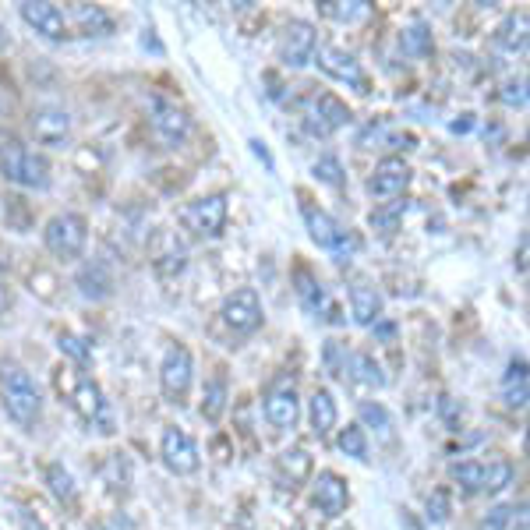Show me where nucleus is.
<instances>
[{
	"label": "nucleus",
	"mask_w": 530,
	"mask_h": 530,
	"mask_svg": "<svg viewBox=\"0 0 530 530\" xmlns=\"http://www.w3.org/2000/svg\"><path fill=\"white\" fill-rule=\"evenodd\" d=\"M513 506H495L488 509L485 516H481V523H477V530H509V523H513Z\"/></svg>",
	"instance_id": "58836bf2"
},
{
	"label": "nucleus",
	"mask_w": 530,
	"mask_h": 530,
	"mask_svg": "<svg viewBox=\"0 0 530 530\" xmlns=\"http://www.w3.org/2000/svg\"><path fill=\"white\" fill-rule=\"evenodd\" d=\"M318 50V29L304 18H290L280 36V64L290 71H301L315 61Z\"/></svg>",
	"instance_id": "9b49d317"
},
{
	"label": "nucleus",
	"mask_w": 530,
	"mask_h": 530,
	"mask_svg": "<svg viewBox=\"0 0 530 530\" xmlns=\"http://www.w3.org/2000/svg\"><path fill=\"white\" fill-rule=\"evenodd\" d=\"M449 516V502H446V495L442 492H435L432 499H428V520H435V523H442Z\"/></svg>",
	"instance_id": "a19ab883"
},
{
	"label": "nucleus",
	"mask_w": 530,
	"mask_h": 530,
	"mask_svg": "<svg viewBox=\"0 0 530 530\" xmlns=\"http://www.w3.org/2000/svg\"><path fill=\"white\" fill-rule=\"evenodd\" d=\"M400 46H403V53H410V57H428V53L435 50V39L424 22H410L400 36Z\"/></svg>",
	"instance_id": "7c9ffc66"
},
{
	"label": "nucleus",
	"mask_w": 530,
	"mask_h": 530,
	"mask_svg": "<svg viewBox=\"0 0 530 530\" xmlns=\"http://www.w3.org/2000/svg\"><path fill=\"white\" fill-rule=\"evenodd\" d=\"M308 421H311V432L318 439H326L333 432L336 424H340V407H336V396L329 389H315L308 396Z\"/></svg>",
	"instance_id": "4be33fe9"
},
{
	"label": "nucleus",
	"mask_w": 530,
	"mask_h": 530,
	"mask_svg": "<svg viewBox=\"0 0 530 530\" xmlns=\"http://www.w3.org/2000/svg\"><path fill=\"white\" fill-rule=\"evenodd\" d=\"M18 15H22V22L29 25L32 32H39V36L50 39V43L68 39V15H64L57 4H50V0H25L22 8H18Z\"/></svg>",
	"instance_id": "f3484780"
},
{
	"label": "nucleus",
	"mask_w": 530,
	"mask_h": 530,
	"mask_svg": "<svg viewBox=\"0 0 530 530\" xmlns=\"http://www.w3.org/2000/svg\"><path fill=\"white\" fill-rule=\"evenodd\" d=\"M0 407L25 432H32L43 417V393L18 361H0Z\"/></svg>",
	"instance_id": "f03ea898"
},
{
	"label": "nucleus",
	"mask_w": 530,
	"mask_h": 530,
	"mask_svg": "<svg viewBox=\"0 0 530 530\" xmlns=\"http://www.w3.org/2000/svg\"><path fill=\"white\" fill-rule=\"evenodd\" d=\"M318 15L329 18V22H357V18L368 15V4L364 0H329V4H318Z\"/></svg>",
	"instance_id": "2f4dec72"
},
{
	"label": "nucleus",
	"mask_w": 530,
	"mask_h": 530,
	"mask_svg": "<svg viewBox=\"0 0 530 530\" xmlns=\"http://www.w3.org/2000/svg\"><path fill=\"white\" fill-rule=\"evenodd\" d=\"M495 43L502 46L506 53H520L523 46H527V15H509L506 22L499 25V32H495Z\"/></svg>",
	"instance_id": "bb28decb"
},
{
	"label": "nucleus",
	"mask_w": 530,
	"mask_h": 530,
	"mask_svg": "<svg viewBox=\"0 0 530 530\" xmlns=\"http://www.w3.org/2000/svg\"><path fill=\"white\" fill-rule=\"evenodd\" d=\"M53 382H57V389L68 396L71 410H75L89 428H96V432H103V435L114 432V410H110V400H106L103 386H99L92 375H85V368L64 364V368H57Z\"/></svg>",
	"instance_id": "f257e3e1"
},
{
	"label": "nucleus",
	"mask_w": 530,
	"mask_h": 530,
	"mask_svg": "<svg viewBox=\"0 0 530 530\" xmlns=\"http://www.w3.org/2000/svg\"><path fill=\"white\" fill-rule=\"evenodd\" d=\"M311 506L326 516V520L343 516V513H347V506H350L347 481H343L336 470H318V474L311 477Z\"/></svg>",
	"instance_id": "2eb2a0df"
},
{
	"label": "nucleus",
	"mask_w": 530,
	"mask_h": 530,
	"mask_svg": "<svg viewBox=\"0 0 530 530\" xmlns=\"http://www.w3.org/2000/svg\"><path fill=\"white\" fill-rule=\"evenodd\" d=\"M502 400L506 407L523 410L527 407V357H513L502 375Z\"/></svg>",
	"instance_id": "5701e85b"
},
{
	"label": "nucleus",
	"mask_w": 530,
	"mask_h": 530,
	"mask_svg": "<svg viewBox=\"0 0 530 530\" xmlns=\"http://www.w3.org/2000/svg\"><path fill=\"white\" fill-rule=\"evenodd\" d=\"M301 212H304V227H308V237L318 244V248L333 251L336 258H343V255H350V251H357V244H361V241H357V237L350 234V230L343 227L340 220H333L326 209H318V205L304 202Z\"/></svg>",
	"instance_id": "0eeeda50"
},
{
	"label": "nucleus",
	"mask_w": 530,
	"mask_h": 530,
	"mask_svg": "<svg viewBox=\"0 0 530 530\" xmlns=\"http://www.w3.org/2000/svg\"><path fill=\"white\" fill-rule=\"evenodd\" d=\"M159 460H163V467L177 477H191V474H198V467H202L198 442L191 439L184 428H177V424H167V428H163V439H159Z\"/></svg>",
	"instance_id": "9d476101"
},
{
	"label": "nucleus",
	"mask_w": 530,
	"mask_h": 530,
	"mask_svg": "<svg viewBox=\"0 0 530 530\" xmlns=\"http://www.w3.org/2000/svg\"><path fill=\"white\" fill-rule=\"evenodd\" d=\"M382 308H386V301H382V294L371 283H364V280H357V283H350V315H354V322L357 326H375L382 318Z\"/></svg>",
	"instance_id": "aec40b11"
},
{
	"label": "nucleus",
	"mask_w": 530,
	"mask_h": 530,
	"mask_svg": "<svg viewBox=\"0 0 530 530\" xmlns=\"http://www.w3.org/2000/svg\"><path fill=\"white\" fill-rule=\"evenodd\" d=\"M315 64H318V71L329 75L333 82H343L347 89H357V92H371L368 75H364L361 61H357L354 53L340 50V46H318Z\"/></svg>",
	"instance_id": "ddd939ff"
},
{
	"label": "nucleus",
	"mask_w": 530,
	"mask_h": 530,
	"mask_svg": "<svg viewBox=\"0 0 530 530\" xmlns=\"http://www.w3.org/2000/svg\"><path fill=\"white\" fill-rule=\"evenodd\" d=\"M75 287H78V294L89 297V301H106V297L114 294V276H110V269H106L99 258H89V262L78 269Z\"/></svg>",
	"instance_id": "412c9836"
},
{
	"label": "nucleus",
	"mask_w": 530,
	"mask_h": 530,
	"mask_svg": "<svg viewBox=\"0 0 530 530\" xmlns=\"http://www.w3.org/2000/svg\"><path fill=\"white\" fill-rule=\"evenodd\" d=\"M251 152H255V156L258 159H262V163H265V170H269V174H273V170H276V163H273V152H269V149H265V142H258V138H251Z\"/></svg>",
	"instance_id": "79ce46f5"
},
{
	"label": "nucleus",
	"mask_w": 530,
	"mask_h": 530,
	"mask_svg": "<svg viewBox=\"0 0 530 530\" xmlns=\"http://www.w3.org/2000/svg\"><path fill=\"white\" fill-rule=\"evenodd\" d=\"M343 124H350V106L340 96H333V92H322V96H315L304 106V128H308V135L329 138Z\"/></svg>",
	"instance_id": "4468645a"
},
{
	"label": "nucleus",
	"mask_w": 530,
	"mask_h": 530,
	"mask_svg": "<svg viewBox=\"0 0 530 530\" xmlns=\"http://www.w3.org/2000/svg\"><path fill=\"white\" fill-rule=\"evenodd\" d=\"M336 446H340V453L354 456V460L368 463V435H364L361 424H347V428H340V439H336Z\"/></svg>",
	"instance_id": "473e14b6"
},
{
	"label": "nucleus",
	"mask_w": 530,
	"mask_h": 530,
	"mask_svg": "<svg viewBox=\"0 0 530 530\" xmlns=\"http://www.w3.org/2000/svg\"><path fill=\"white\" fill-rule=\"evenodd\" d=\"M502 103H506V106H520V110H523V106H527V85H523V82H509L506 92H502Z\"/></svg>",
	"instance_id": "ea45409f"
},
{
	"label": "nucleus",
	"mask_w": 530,
	"mask_h": 530,
	"mask_svg": "<svg viewBox=\"0 0 530 530\" xmlns=\"http://www.w3.org/2000/svg\"><path fill=\"white\" fill-rule=\"evenodd\" d=\"M265 421L273 424L276 432H290L301 421V396H297L294 382H276L265 393Z\"/></svg>",
	"instance_id": "a211bd4d"
},
{
	"label": "nucleus",
	"mask_w": 530,
	"mask_h": 530,
	"mask_svg": "<svg viewBox=\"0 0 530 530\" xmlns=\"http://www.w3.org/2000/svg\"><path fill=\"white\" fill-rule=\"evenodd\" d=\"M227 400H230V396H227V379H223V375H216V379L205 382V389H202V407H198V410H202L205 421L216 424V421L223 417V410H227Z\"/></svg>",
	"instance_id": "a878e982"
},
{
	"label": "nucleus",
	"mask_w": 530,
	"mask_h": 530,
	"mask_svg": "<svg viewBox=\"0 0 530 530\" xmlns=\"http://www.w3.org/2000/svg\"><path fill=\"white\" fill-rule=\"evenodd\" d=\"M227 216H230V205L223 191H212V195H202L195 202L184 205L181 220L184 227L191 230L195 237H220L227 230Z\"/></svg>",
	"instance_id": "1a4fd4ad"
},
{
	"label": "nucleus",
	"mask_w": 530,
	"mask_h": 530,
	"mask_svg": "<svg viewBox=\"0 0 530 530\" xmlns=\"http://www.w3.org/2000/svg\"><path fill=\"white\" fill-rule=\"evenodd\" d=\"M297 301H301V308L308 311V315H318V311L326 308V287H322L308 269L297 273Z\"/></svg>",
	"instance_id": "c85d7f7f"
},
{
	"label": "nucleus",
	"mask_w": 530,
	"mask_h": 530,
	"mask_svg": "<svg viewBox=\"0 0 530 530\" xmlns=\"http://www.w3.org/2000/svg\"><path fill=\"white\" fill-rule=\"evenodd\" d=\"M32 135L39 145H50V149H61L71 135V114L61 106H39L32 114Z\"/></svg>",
	"instance_id": "6ab92c4d"
},
{
	"label": "nucleus",
	"mask_w": 530,
	"mask_h": 530,
	"mask_svg": "<svg viewBox=\"0 0 530 530\" xmlns=\"http://www.w3.org/2000/svg\"><path fill=\"white\" fill-rule=\"evenodd\" d=\"M315 177L322 184H329V188H343L347 184V170H343V163H340V156H333V152H326V156H318L315 159Z\"/></svg>",
	"instance_id": "72a5a7b5"
},
{
	"label": "nucleus",
	"mask_w": 530,
	"mask_h": 530,
	"mask_svg": "<svg viewBox=\"0 0 530 530\" xmlns=\"http://www.w3.org/2000/svg\"><path fill=\"white\" fill-rule=\"evenodd\" d=\"M361 428H375L379 435H389V428H393V417H389V410L382 407V403H375V400H368V403H361Z\"/></svg>",
	"instance_id": "c9c22d12"
},
{
	"label": "nucleus",
	"mask_w": 530,
	"mask_h": 530,
	"mask_svg": "<svg viewBox=\"0 0 530 530\" xmlns=\"http://www.w3.org/2000/svg\"><path fill=\"white\" fill-rule=\"evenodd\" d=\"M57 287H61L57 276L46 273V269H32L29 273V290L36 297H43V301H57Z\"/></svg>",
	"instance_id": "4c0bfd02"
},
{
	"label": "nucleus",
	"mask_w": 530,
	"mask_h": 530,
	"mask_svg": "<svg viewBox=\"0 0 530 530\" xmlns=\"http://www.w3.org/2000/svg\"><path fill=\"white\" fill-rule=\"evenodd\" d=\"M343 382H354V386H364V389H382L386 386V371H382V364L371 354H350L347 379Z\"/></svg>",
	"instance_id": "b1692460"
},
{
	"label": "nucleus",
	"mask_w": 530,
	"mask_h": 530,
	"mask_svg": "<svg viewBox=\"0 0 530 530\" xmlns=\"http://www.w3.org/2000/svg\"><path fill=\"white\" fill-rule=\"evenodd\" d=\"M449 477L470 495H495L506 485H513V463L509 460H463L449 467Z\"/></svg>",
	"instance_id": "39448f33"
},
{
	"label": "nucleus",
	"mask_w": 530,
	"mask_h": 530,
	"mask_svg": "<svg viewBox=\"0 0 530 530\" xmlns=\"http://www.w3.org/2000/svg\"><path fill=\"white\" fill-rule=\"evenodd\" d=\"M322 361H326V368H329V375H333V379H347V364H350L347 343L329 340L326 350H322Z\"/></svg>",
	"instance_id": "e433bc0d"
},
{
	"label": "nucleus",
	"mask_w": 530,
	"mask_h": 530,
	"mask_svg": "<svg viewBox=\"0 0 530 530\" xmlns=\"http://www.w3.org/2000/svg\"><path fill=\"white\" fill-rule=\"evenodd\" d=\"M43 244L53 258L61 262H78L89 248V223L78 212H57L43 227Z\"/></svg>",
	"instance_id": "20e7f679"
},
{
	"label": "nucleus",
	"mask_w": 530,
	"mask_h": 530,
	"mask_svg": "<svg viewBox=\"0 0 530 530\" xmlns=\"http://www.w3.org/2000/svg\"><path fill=\"white\" fill-rule=\"evenodd\" d=\"M0 177L18 184V188L46 191L50 188V159H46V152L29 149L18 138H8V142H0Z\"/></svg>",
	"instance_id": "7ed1b4c3"
},
{
	"label": "nucleus",
	"mask_w": 530,
	"mask_h": 530,
	"mask_svg": "<svg viewBox=\"0 0 530 530\" xmlns=\"http://www.w3.org/2000/svg\"><path fill=\"white\" fill-rule=\"evenodd\" d=\"M223 326L230 329L234 336H251L262 329L265 311H262V297H258L255 287H237L234 294H227L220 308Z\"/></svg>",
	"instance_id": "6e6552de"
},
{
	"label": "nucleus",
	"mask_w": 530,
	"mask_h": 530,
	"mask_svg": "<svg viewBox=\"0 0 530 530\" xmlns=\"http://www.w3.org/2000/svg\"><path fill=\"white\" fill-rule=\"evenodd\" d=\"M191 382H195V357L184 343H170L163 350V361H159V389H163L167 403L181 407L191 393Z\"/></svg>",
	"instance_id": "423d86ee"
},
{
	"label": "nucleus",
	"mask_w": 530,
	"mask_h": 530,
	"mask_svg": "<svg viewBox=\"0 0 530 530\" xmlns=\"http://www.w3.org/2000/svg\"><path fill=\"white\" fill-rule=\"evenodd\" d=\"M410 181H414V170H410L407 159L400 156H386L375 163V170H371L368 177V195L379 198V202H393V198H403L410 188Z\"/></svg>",
	"instance_id": "f8f14e48"
},
{
	"label": "nucleus",
	"mask_w": 530,
	"mask_h": 530,
	"mask_svg": "<svg viewBox=\"0 0 530 530\" xmlns=\"http://www.w3.org/2000/svg\"><path fill=\"white\" fill-rule=\"evenodd\" d=\"M57 347H61V354L68 357L75 368H89V361H92V347L82 340V336H75V333H61L57 336Z\"/></svg>",
	"instance_id": "f704fd0d"
},
{
	"label": "nucleus",
	"mask_w": 530,
	"mask_h": 530,
	"mask_svg": "<svg viewBox=\"0 0 530 530\" xmlns=\"http://www.w3.org/2000/svg\"><path fill=\"white\" fill-rule=\"evenodd\" d=\"M71 18H75L82 36H106V32H114V18L106 15L103 8H96V4H75Z\"/></svg>",
	"instance_id": "393cba45"
},
{
	"label": "nucleus",
	"mask_w": 530,
	"mask_h": 530,
	"mask_svg": "<svg viewBox=\"0 0 530 530\" xmlns=\"http://www.w3.org/2000/svg\"><path fill=\"white\" fill-rule=\"evenodd\" d=\"M276 470H280L283 481H290V488L301 485L304 477H311V456L304 453V449H287V453H280V460H276Z\"/></svg>",
	"instance_id": "cd10ccee"
},
{
	"label": "nucleus",
	"mask_w": 530,
	"mask_h": 530,
	"mask_svg": "<svg viewBox=\"0 0 530 530\" xmlns=\"http://www.w3.org/2000/svg\"><path fill=\"white\" fill-rule=\"evenodd\" d=\"M152 131H156V138L167 149H177V145L188 142L191 135V117L184 106L170 103V99H152Z\"/></svg>",
	"instance_id": "dca6fc26"
},
{
	"label": "nucleus",
	"mask_w": 530,
	"mask_h": 530,
	"mask_svg": "<svg viewBox=\"0 0 530 530\" xmlns=\"http://www.w3.org/2000/svg\"><path fill=\"white\" fill-rule=\"evenodd\" d=\"M46 485H50L53 499L57 502H75L78 499V488H75V477H71V470L64 467V463H50L46 467Z\"/></svg>",
	"instance_id": "c756f323"
}]
</instances>
